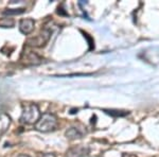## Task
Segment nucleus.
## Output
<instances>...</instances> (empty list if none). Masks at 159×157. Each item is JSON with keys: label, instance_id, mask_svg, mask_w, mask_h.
I'll return each instance as SVG.
<instances>
[{"label": "nucleus", "instance_id": "1", "mask_svg": "<svg viewBox=\"0 0 159 157\" xmlns=\"http://www.w3.org/2000/svg\"><path fill=\"white\" fill-rule=\"evenodd\" d=\"M56 127H57V118L53 114H49V113H46L43 116H40L38 121L35 123V128L43 133L54 131Z\"/></svg>", "mask_w": 159, "mask_h": 157}, {"label": "nucleus", "instance_id": "2", "mask_svg": "<svg viewBox=\"0 0 159 157\" xmlns=\"http://www.w3.org/2000/svg\"><path fill=\"white\" fill-rule=\"evenodd\" d=\"M40 118V112L37 105L27 104L22 109L20 121L25 124H35Z\"/></svg>", "mask_w": 159, "mask_h": 157}, {"label": "nucleus", "instance_id": "3", "mask_svg": "<svg viewBox=\"0 0 159 157\" xmlns=\"http://www.w3.org/2000/svg\"><path fill=\"white\" fill-rule=\"evenodd\" d=\"M50 34H51V32L49 30H43V33H40L38 36L30 38V39L28 40V44H29L30 46H33V47H42V46H43L49 40Z\"/></svg>", "mask_w": 159, "mask_h": 157}, {"label": "nucleus", "instance_id": "4", "mask_svg": "<svg viewBox=\"0 0 159 157\" xmlns=\"http://www.w3.org/2000/svg\"><path fill=\"white\" fill-rule=\"evenodd\" d=\"M34 20L31 19V18H25V19H22L20 20L19 22V30L22 34H30L33 30H34Z\"/></svg>", "mask_w": 159, "mask_h": 157}, {"label": "nucleus", "instance_id": "5", "mask_svg": "<svg viewBox=\"0 0 159 157\" xmlns=\"http://www.w3.org/2000/svg\"><path fill=\"white\" fill-rule=\"evenodd\" d=\"M85 134V131H82L79 127H70L69 130L66 132V136L69 139H76V138H82L83 135Z\"/></svg>", "mask_w": 159, "mask_h": 157}, {"label": "nucleus", "instance_id": "6", "mask_svg": "<svg viewBox=\"0 0 159 157\" xmlns=\"http://www.w3.org/2000/svg\"><path fill=\"white\" fill-rule=\"evenodd\" d=\"M11 124V118L7 114H0V134L4 133Z\"/></svg>", "mask_w": 159, "mask_h": 157}, {"label": "nucleus", "instance_id": "7", "mask_svg": "<svg viewBox=\"0 0 159 157\" xmlns=\"http://www.w3.org/2000/svg\"><path fill=\"white\" fill-rule=\"evenodd\" d=\"M14 25H15V21L13 18L4 17V18L0 19V27H2V28H12Z\"/></svg>", "mask_w": 159, "mask_h": 157}, {"label": "nucleus", "instance_id": "8", "mask_svg": "<svg viewBox=\"0 0 159 157\" xmlns=\"http://www.w3.org/2000/svg\"><path fill=\"white\" fill-rule=\"evenodd\" d=\"M25 12V9H12V10H7L4 11V14L7 15H18Z\"/></svg>", "mask_w": 159, "mask_h": 157}, {"label": "nucleus", "instance_id": "9", "mask_svg": "<svg viewBox=\"0 0 159 157\" xmlns=\"http://www.w3.org/2000/svg\"><path fill=\"white\" fill-rule=\"evenodd\" d=\"M38 157H55L53 154H40Z\"/></svg>", "mask_w": 159, "mask_h": 157}, {"label": "nucleus", "instance_id": "10", "mask_svg": "<svg viewBox=\"0 0 159 157\" xmlns=\"http://www.w3.org/2000/svg\"><path fill=\"white\" fill-rule=\"evenodd\" d=\"M18 157H30V156H28V155H24V154H22V155H19Z\"/></svg>", "mask_w": 159, "mask_h": 157}]
</instances>
